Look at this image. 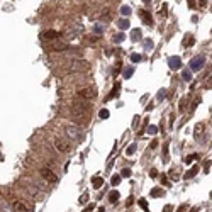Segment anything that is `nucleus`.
<instances>
[{"mask_svg":"<svg viewBox=\"0 0 212 212\" xmlns=\"http://www.w3.org/2000/svg\"><path fill=\"white\" fill-rule=\"evenodd\" d=\"M109 200H110L112 204H116V202L119 200V192H117V190H112L110 193H109Z\"/></svg>","mask_w":212,"mask_h":212,"instance_id":"dca6fc26","label":"nucleus"},{"mask_svg":"<svg viewBox=\"0 0 212 212\" xmlns=\"http://www.w3.org/2000/svg\"><path fill=\"white\" fill-rule=\"evenodd\" d=\"M10 207L14 212H31V207L27 205L26 202L19 200V199H16V200L10 202Z\"/></svg>","mask_w":212,"mask_h":212,"instance_id":"423d86ee","label":"nucleus"},{"mask_svg":"<svg viewBox=\"0 0 212 212\" xmlns=\"http://www.w3.org/2000/svg\"><path fill=\"white\" fill-rule=\"evenodd\" d=\"M204 63H205V56L199 54V56H195V58H192V61H190V70H192V71H199V70L204 68Z\"/></svg>","mask_w":212,"mask_h":212,"instance_id":"6e6552de","label":"nucleus"},{"mask_svg":"<svg viewBox=\"0 0 212 212\" xmlns=\"http://www.w3.org/2000/svg\"><path fill=\"white\" fill-rule=\"evenodd\" d=\"M49 51H68V44L66 42H54V44H49L48 46Z\"/></svg>","mask_w":212,"mask_h":212,"instance_id":"9b49d317","label":"nucleus"},{"mask_svg":"<svg viewBox=\"0 0 212 212\" xmlns=\"http://www.w3.org/2000/svg\"><path fill=\"white\" fill-rule=\"evenodd\" d=\"M204 129H205V124H204V122H199V124L195 126V131H193L195 138H200L202 134H204Z\"/></svg>","mask_w":212,"mask_h":212,"instance_id":"ddd939ff","label":"nucleus"},{"mask_svg":"<svg viewBox=\"0 0 212 212\" xmlns=\"http://www.w3.org/2000/svg\"><path fill=\"white\" fill-rule=\"evenodd\" d=\"M54 148L59 153H70L71 151V143L66 138H54Z\"/></svg>","mask_w":212,"mask_h":212,"instance_id":"39448f33","label":"nucleus"},{"mask_svg":"<svg viewBox=\"0 0 212 212\" xmlns=\"http://www.w3.org/2000/svg\"><path fill=\"white\" fill-rule=\"evenodd\" d=\"M134 73V68L133 66H129V68H124V71H122V75H124V78H131Z\"/></svg>","mask_w":212,"mask_h":212,"instance_id":"f3484780","label":"nucleus"},{"mask_svg":"<svg viewBox=\"0 0 212 212\" xmlns=\"http://www.w3.org/2000/svg\"><path fill=\"white\" fill-rule=\"evenodd\" d=\"M190 212H197V211H195V209H190Z\"/></svg>","mask_w":212,"mask_h":212,"instance_id":"864d4df0","label":"nucleus"},{"mask_svg":"<svg viewBox=\"0 0 212 212\" xmlns=\"http://www.w3.org/2000/svg\"><path fill=\"white\" fill-rule=\"evenodd\" d=\"M139 16L143 17V19H144V22H146L148 26H151V24H153V19H151V14H149V12H146V10H141V12H139Z\"/></svg>","mask_w":212,"mask_h":212,"instance_id":"4468645a","label":"nucleus"},{"mask_svg":"<svg viewBox=\"0 0 212 212\" xmlns=\"http://www.w3.org/2000/svg\"><path fill=\"white\" fill-rule=\"evenodd\" d=\"M185 104H187V100L183 99V100L180 102V110H183V109H185Z\"/></svg>","mask_w":212,"mask_h":212,"instance_id":"79ce46f5","label":"nucleus"},{"mask_svg":"<svg viewBox=\"0 0 212 212\" xmlns=\"http://www.w3.org/2000/svg\"><path fill=\"white\" fill-rule=\"evenodd\" d=\"M83 34V26L78 24V22H73V26H70L66 31H64V39L66 41H73L76 37H80Z\"/></svg>","mask_w":212,"mask_h":212,"instance_id":"20e7f679","label":"nucleus"},{"mask_svg":"<svg viewBox=\"0 0 212 212\" xmlns=\"http://www.w3.org/2000/svg\"><path fill=\"white\" fill-rule=\"evenodd\" d=\"M134 151H136V144H131V146L126 149V154H133Z\"/></svg>","mask_w":212,"mask_h":212,"instance_id":"c756f323","label":"nucleus"},{"mask_svg":"<svg viewBox=\"0 0 212 212\" xmlns=\"http://www.w3.org/2000/svg\"><path fill=\"white\" fill-rule=\"evenodd\" d=\"M168 154V143L165 144V149H163V156H166Z\"/></svg>","mask_w":212,"mask_h":212,"instance_id":"37998d69","label":"nucleus"},{"mask_svg":"<svg viewBox=\"0 0 212 212\" xmlns=\"http://www.w3.org/2000/svg\"><path fill=\"white\" fill-rule=\"evenodd\" d=\"M97 212H104V207H100V209H99V211H97Z\"/></svg>","mask_w":212,"mask_h":212,"instance_id":"3c124183","label":"nucleus"},{"mask_svg":"<svg viewBox=\"0 0 212 212\" xmlns=\"http://www.w3.org/2000/svg\"><path fill=\"white\" fill-rule=\"evenodd\" d=\"M122 176H127V178H129V176H131V170L124 168V170H122V173H121V178H122Z\"/></svg>","mask_w":212,"mask_h":212,"instance_id":"c85d7f7f","label":"nucleus"},{"mask_svg":"<svg viewBox=\"0 0 212 212\" xmlns=\"http://www.w3.org/2000/svg\"><path fill=\"white\" fill-rule=\"evenodd\" d=\"M144 46H146V48H151V46H153V41H151V39H144Z\"/></svg>","mask_w":212,"mask_h":212,"instance_id":"c9c22d12","label":"nucleus"},{"mask_svg":"<svg viewBox=\"0 0 212 212\" xmlns=\"http://www.w3.org/2000/svg\"><path fill=\"white\" fill-rule=\"evenodd\" d=\"M119 182H121V175H116V176H112L110 183L112 185H119Z\"/></svg>","mask_w":212,"mask_h":212,"instance_id":"393cba45","label":"nucleus"},{"mask_svg":"<svg viewBox=\"0 0 212 212\" xmlns=\"http://www.w3.org/2000/svg\"><path fill=\"white\" fill-rule=\"evenodd\" d=\"M76 95H78V99H83V100H92L97 97V92L93 88H80Z\"/></svg>","mask_w":212,"mask_h":212,"instance_id":"0eeeda50","label":"nucleus"},{"mask_svg":"<svg viewBox=\"0 0 212 212\" xmlns=\"http://www.w3.org/2000/svg\"><path fill=\"white\" fill-rule=\"evenodd\" d=\"M124 39H126V36H124L122 32H119V34H116V36H114V42H122Z\"/></svg>","mask_w":212,"mask_h":212,"instance_id":"412c9836","label":"nucleus"},{"mask_svg":"<svg viewBox=\"0 0 212 212\" xmlns=\"http://www.w3.org/2000/svg\"><path fill=\"white\" fill-rule=\"evenodd\" d=\"M148 133L149 134H156L158 133V127L156 126H148Z\"/></svg>","mask_w":212,"mask_h":212,"instance_id":"7c9ffc66","label":"nucleus"},{"mask_svg":"<svg viewBox=\"0 0 212 212\" xmlns=\"http://www.w3.org/2000/svg\"><path fill=\"white\" fill-rule=\"evenodd\" d=\"M185 209H187V205H182L180 209H178V212H183V211H185Z\"/></svg>","mask_w":212,"mask_h":212,"instance_id":"09e8293b","label":"nucleus"},{"mask_svg":"<svg viewBox=\"0 0 212 212\" xmlns=\"http://www.w3.org/2000/svg\"><path fill=\"white\" fill-rule=\"evenodd\" d=\"M107 117H109V110H107V109H102L100 110V119H107Z\"/></svg>","mask_w":212,"mask_h":212,"instance_id":"2f4dec72","label":"nucleus"},{"mask_svg":"<svg viewBox=\"0 0 212 212\" xmlns=\"http://www.w3.org/2000/svg\"><path fill=\"white\" fill-rule=\"evenodd\" d=\"M92 185L95 187V188H100L104 185V180H102V176H93L92 178Z\"/></svg>","mask_w":212,"mask_h":212,"instance_id":"2eb2a0df","label":"nucleus"},{"mask_svg":"<svg viewBox=\"0 0 212 212\" xmlns=\"http://www.w3.org/2000/svg\"><path fill=\"white\" fill-rule=\"evenodd\" d=\"M41 171V176L44 178L46 182H49V183H56L58 182V176H56V173H53V170H49V168H41L39 170Z\"/></svg>","mask_w":212,"mask_h":212,"instance_id":"1a4fd4ad","label":"nucleus"},{"mask_svg":"<svg viewBox=\"0 0 212 212\" xmlns=\"http://www.w3.org/2000/svg\"><path fill=\"white\" fill-rule=\"evenodd\" d=\"M182 76H183V80H185V82H190V71H183V75H182Z\"/></svg>","mask_w":212,"mask_h":212,"instance_id":"72a5a7b5","label":"nucleus"},{"mask_svg":"<svg viewBox=\"0 0 212 212\" xmlns=\"http://www.w3.org/2000/svg\"><path fill=\"white\" fill-rule=\"evenodd\" d=\"M168 66H170L171 70L182 68V59L178 58V56H171V58H168Z\"/></svg>","mask_w":212,"mask_h":212,"instance_id":"f8f14e48","label":"nucleus"},{"mask_svg":"<svg viewBox=\"0 0 212 212\" xmlns=\"http://www.w3.org/2000/svg\"><path fill=\"white\" fill-rule=\"evenodd\" d=\"M87 199H88V193H83V195H82V199H80V202H82V204H83V202L87 200Z\"/></svg>","mask_w":212,"mask_h":212,"instance_id":"a19ab883","label":"nucleus"},{"mask_svg":"<svg viewBox=\"0 0 212 212\" xmlns=\"http://www.w3.org/2000/svg\"><path fill=\"white\" fill-rule=\"evenodd\" d=\"M104 29H105V26H104V24H95V32H102Z\"/></svg>","mask_w":212,"mask_h":212,"instance_id":"473e14b6","label":"nucleus"},{"mask_svg":"<svg viewBox=\"0 0 212 212\" xmlns=\"http://www.w3.org/2000/svg\"><path fill=\"white\" fill-rule=\"evenodd\" d=\"M90 104L88 100H83V99H78V100H73V104L70 105V114L76 122L80 124H87L88 122V116H90Z\"/></svg>","mask_w":212,"mask_h":212,"instance_id":"f257e3e1","label":"nucleus"},{"mask_svg":"<svg viewBox=\"0 0 212 212\" xmlns=\"http://www.w3.org/2000/svg\"><path fill=\"white\" fill-rule=\"evenodd\" d=\"M156 146H158V141H156V139H154V141H151V144H149V148H151V149H154Z\"/></svg>","mask_w":212,"mask_h":212,"instance_id":"58836bf2","label":"nucleus"},{"mask_svg":"<svg viewBox=\"0 0 212 212\" xmlns=\"http://www.w3.org/2000/svg\"><path fill=\"white\" fill-rule=\"evenodd\" d=\"M200 5H202V7L205 5V0H200Z\"/></svg>","mask_w":212,"mask_h":212,"instance_id":"8fccbe9b","label":"nucleus"},{"mask_svg":"<svg viewBox=\"0 0 212 212\" xmlns=\"http://www.w3.org/2000/svg\"><path fill=\"white\" fill-rule=\"evenodd\" d=\"M163 97H165V92H159V93H158V99H159V100H161Z\"/></svg>","mask_w":212,"mask_h":212,"instance_id":"49530a36","label":"nucleus"},{"mask_svg":"<svg viewBox=\"0 0 212 212\" xmlns=\"http://www.w3.org/2000/svg\"><path fill=\"white\" fill-rule=\"evenodd\" d=\"M197 171H199V168H197V166H193V168H192L190 171H188V173H187V175H185V178H192V176L195 175Z\"/></svg>","mask_w":212,"mask_h":212,"instance_id":"4be33fe9","label":"nucleus"},{"mask_svg":"<svg viewBox=\"0 0 212 212\" xmlns=\"http://www.w3.org/2000/svg\"><path fill=\"white\" fill-rule=\"evenodd\" d=\"M121 68H122V64H121V63H117V64H116V70H114V76H117V75H119Z\"/></svg>","mask_w":212,"mask_h":212,"instance_id":"f704fd0d","label":"nucleus"},{"mask_svg":"<svg viewBox=\"0 0 212 212\" xmlns=\"http://www.w3.org/2000/svg\"><path fill=\"white\" fill-rule=\"evenodd\" d=\"M64 136L70 143H82L83 141V131L78 126H64Z\"/></svg>","mask_w":212,"mask_h":212,"instance_id":"7ed1b4c3","label":"nucleus"},{"mask_svg":"<svg viewBox=\"0 0 212 212\" xmlns=\"http://www.w3.org/2000/svg\"><path fill=\"white\" fill-rule=\"evenodd\" d=\"M93 207H95V205H93V204H90V205H88V207H87V209H85V212H87V211H92Z\"/></svg>","mask_w":212,"mask_h":212,"instance_id":"a18cd8bd","label":"nucleus"},{"mask_svg":"<svg viewBox=\"0 0 212 212\" xmlns=\"http://www.w3.org/2000/svg\"><path fill=\"white\" fill-rule=\"evenodd\" d=\"M117 26L121 27V29H127V27H129V21H127V19H121V21L117 22Z\"/></svg>","mask_w":212,"mask_h":212,"instance_id":"6ab92c4d","label":"nucleus"},{"mask_svg":"<svg viewBox=\"0 0 212 212\" xmlns=\"http://www.w3.org/2000/svg\"><path fill=\"white\" fill-rule=\"evenodd\" d=\"M197 158H199V154H190V156H187L185 158V163H192V161L197 159Z\"/></svg>","mask_w":212,"mask_h":212,"instance_id":"bb28decb","label":"nucleus"},{"mask_svg":"<svg viewBox=\"0 0 212 212\" xmlns=\"http://www.w3.org/2000/svg\"><path fill=\"white\" fill-rule=\"evenodd\" d=\"M139 205L144 209V212H148V211H149V209H148V202L144 200V199H141V200H139Z\"/></svg>","mask_w":212,"mask_h":212,"instance_id":"a878e982","label":"nucleus"},{"mask_svg":"<svg viewBox=\"0 0 212 212\" xmlns=\"http://www.w3.org/2000/svg\"><path fill=\"white\" fill-rule=\"evenodd\" d=\"M149 176H151V178H156V176H158V171H156V170H151V171H149Z\"/></svg>","mask_w":212,"mask_h":212,"instance_id":"e433bc0d","label":"nucleus"},{"mask_svg":"<svg viewBox=\"0 0 212 212\" xmlns=\"http://www.w3.org/2000/svg\"><path fill=\"white\" fill-rule=\"evenodd\" d=\"M121 12H122V16H129V14H131V7L124 5V7L121 9Z\"/></svg>","mask_w":212,"mask_h":212,"instance_id":"b1692460","label":"nucleus"},{"mask_svg":"<svg viewBox=\"0 0 212 212\" xmlns=\"http://www.w3.org/2000/svg\"><path fill=\"white\" fill-rule=\"evenodd\" d=\"M119 88H121V85H119V83H116V88H114V92H112L110 95L107 97V100H109V99H114V97H117V95H119Z\"/></svg>","mask_w":212,"mask_h":212,"instance_id":"aec40b11","label":"nucleus"},{"mask_svg":"<svg viewBox=\"0 0 212 212\" xmlns=\"http://www.w3.org/2000/svg\"><path fill=\"white\" fill-rule=\"evenodd\" d=\"M59 36H61V34H59L58 31H53V29L42 32V37H44L46 41H56V39H59Z\"/></svg>","mask_w":212,"mask_h":212,"instance_id":"9d476101","label":"nucleus"},{"mask_svg":"<svg viewBox=\"0 0 212 212\" xmlns=\"http://www.w3.org/2000/svg\"><path fill=\"white\" fill-rule=\"evenodd\" d=\"M151 195H153V197L163 195V190H161V188H153V190H151Z\"/></svg>","mask_w":212,"mask_h":212,"instance_id":"5701e85b","label":"nucleus"},{"mask_svg":"<svg viewBox=\"0 0 212 212\" xmlns=\"http://www.w3.org/2000/svg\"><path fill=\"white\" fill-rule=\"evenodd\" d=\"M88 68H90V64H88L87 59L73 58V59H70L68 63H66V66L63 68V73H66V75H70V73H83V71H87Z\"/></svg>","mask_w":212,"mask_h":212,"instance_id":"f03ea898","label":"nucleus"},{"mask_svg":"<svg viewBox=\"0 0 212 212\" xmlns=\"http://www.w3.org/2000/svg\"><path fill=\"white\" fill-rule=\"evenodd\" d=\"M192 42H193V37H188V39L185 41V46H190Z\"/></svg>","mask_w":212,"mask_h":212,"instance_id":"ea45409f","label":"nucleus"},{"mask_svg":"<svg viewBox=\"0 0 212 212\" xmlns=\"http://www.w3.org/2000/svg\"><path fill=\"white\" fill-rule=\"evenodd\" d=\"M204 171H205V173H209V171H211V161H209V163H205V166H204Z\"/></svg>","mask_w":212,"mask_h":212,"instance_id":"4c0bfd02","label":"nucleus"},{"mask_svg":"<svg viewBox=\"0 0 212 212\" xmlns=\"http://www.w3.org/2000/svg\"><path fill=\"white\" fill-rule=\"evenodd\" d=\"M139 59H141V54H131V61H133V63H138Z\"/></svg>","mask_w":212,"mask_h":212,"instance_id":"cd10ccee","label":"nucleus"},{"mask_svg":"<svg viewBox=\"0 0 212 212\" xmlns=\"http://www.w3.org/2000/svg\"><path fill=\"white\" fill-rule=\"evenodd\" d=\"M171 211H173V207H171V205H166V207H165V211H163V212H171Z\"/></svg>","mask_w":212,"mask_h":212,"instance_id":"c03bdc74","label":"nucleus"},{"mask_svg":"<svg viewBox=\"0 0 212 212\" xmlns=\"http://www.w3.org/2000/svg\"><path fill=\"white\" fill-rule=\"evenodd\" d=\"M188 7H190V9H193V0H188Z\"/></svg>","mask_w":212,"mask_h":212,"instance_id":"de8ad7c7","label":"nucleus"},{"mask_svg":"<svg viewBox=\"0 0 212 212\" xmlns=\"http://www.w3.org/2000/svg\"><path fill=\"white\" fill-rule=\"evenodd\" d=\"M143 2H144V4H149V2H151V0H143Z\"/></svg>","mask_w":212,"mask_h":212,"instance_id":"603ef678","label":"nucleus"},{"mask_svg":"<svg viewBox=\"0 0 212 212\" xmlns=\"http://www.w3.org/2000/svg\"><path fill=\"white\" fill-rule=\"evenodd\" d=\"M139 37H141V31H139V29H134V31L131 32V39H133V41H139Z\"/></svg>","mask_w":212,"mask_h":212,"instance_id":"a211bd4d","label":"nucleus"}]
</instances>
